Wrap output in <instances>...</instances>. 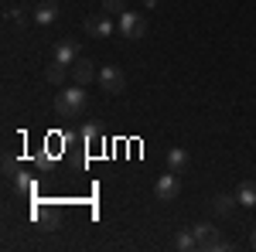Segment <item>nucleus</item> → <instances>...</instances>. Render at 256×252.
Wrapping results in <instances>:
<instances>
[{
  "label": "nucleus",
  "mask_w": 256,
  "mask_h": 252,
  "mask_svg": "<svg viewBox=\"0 0 256 252\" xmlns=\"http://www.w3.org/2000/svg\"><path fill=\"white\" fill-rule=\"evenodd\" d=\"M31 17H34V24H52V20L58 17V3H55V0H41Z\"/></svg>",
  "instance_id": "obj_9"
},
{
  "label": "nucleus",
  "mask_w": 256,
  "mask_h": 252,
  "mask_svg": "<svg viewBox=\"0 0 256 252\" xmlns=\"http://www.w3.org/2000/svg\"><path fill=\"white\" fill-rule=\"evenodd\" d=\"M76 58H79V44L76 41H58L55 44V61H62V65H76Z\"/></svg>",
  "instance_id": "obj_8"
},
{
  "label": "nucleus",
  "mask_w": 256,
  "mask_h": 252,
  "mask_svg": "<svg viewBox=\"0 0 256 252\" xmlns=\"http://www.w3.org/2000/svg\"><path fill=\"white\" fill-rule=\"evenodd\" d=\"M188 150L184 147H171L168 150V171H174V174H184V167H188Z\"/></svg>",
  "instance_id": "obj_10"
},
{
  "label": "nucleus",
  "mask_w": 256,
  "mask_h": 252,
  "mask_svg": "<svg viewBox=\"0 0 256 252\" xmlns=\"http://www.w3.org/2000/svg\"><path fill=\"white\" fill-rule=\"evenodd\" d=\"M250 246H253V249H256V229H253V239H250Z\"/></svg>",
  "instance_id": "obj_19"
},
{
  "label": "nucleus",
  "mask_w": 256,
  "mask_h": 252,
  "mask_svg": "<svg viewBox=\"0 0 256 252\" xmlns=\"http://www.w3.org/2000/svg\"><path fill=\"white\" fill-rule=\"evenodd\" d=\"M120 34L130 38V41H140L147 34V17L137 14V10H123V14H120Z\"/></svg>",
  "instance_id": "obj_3"
},
{
  "label": "nucleus",
  "mask_w": 256,
  "mask_h": 252,
  "mask_svg": "<svg viewBox=\"0 0 256 252\" xmlns=\"http://www.w3.org/2000/svg\"><path fill=\"white\" fill-rule=\"evenodd\" d=\"M72 75H76V85H89L92 78L99 75L96 72V61H89V58H76V65H72Z\"/></svg>",
  "instance_id": "obj_7"
},
{
  "label": "nucleus",
  "mask_w": 256,
  "mask_h": 252,
  "mask_svg": "<svg viewBox=\"0 0 256 252\" xmlns=\"http://www.w3.org/2000/svg\"><path fill=\"white\" fill-rule=\"evenodd\" d=\"M82 136H86V140H99V126H92V123L82 126Z\"/></svg>",
  "instance_id": "obj_18"
},
{
  "label": "nucleus",
  "mask_w": 256,
  "mask_h": 252,
  "mask_svg": "<svg viewBox=\"0 0 256 252\" xmlns=\"http://www.w3.org/2000/svg\"><path fill=\"white\" fill-rule=\"evenodd\" d=\"M65 75H68V65H62V61H52V65L44 68V78H48L52 85H62Z\"/></svg>",
  "instance_id": "obj_13"
},
{
  "label": "nucleus",
  "mask_w": 256,
  "mask_h": 252,
  "mask_svg": "<svg viewBox=\"0 0 256 252\" xmlns=\"http://www.w3.org/2000/svg\"><path fill=\"white\" fill-rule=\"evenodd\" d=\"M144 3H147V7H154V3H158V0H144Z\"/></svg>",
  "instance_id": "obj_20"
},
{
  "label": "nucleus",
  "mask_w": 256,
  "mask_h": 252,
  "mask_svg": "<svg viewBox=\"0 0 256 252\" xmlns=\"http://www.w3.org/2000/svg\"><path fill=\"white\" fill-rule=\"evenodd\" d=\"M126 0H102V14H123Z\"/></svg>",
  "instance_id": "obj_15"
},
{
  "label": "nucleus",
  "mask_w": 256,
  "mask_h": 252,
  "mask_svg": "<svg viewBox=\"0 0 256 252\" xmlns=\"http://www.w3.org/2000/svg\"><path fill=\"white\" fill-rule=\"evenodd\" d=\"M82 109H86V92H82V85H72V89L58 92V99H55V113H58L62 119H79Z\"/></svg>",
  "instance_id": "obj_1"
},
{
  "label": "nucleus",
  "mask_w": 256,
  "mask_h": 252,
  "mask_svg": "<svg viewBox=\"0 0 256 252\" xmlns=\"http://www.w3.org/2000/svg\"><path fill=\"white\" fill-rule=\"evenodd\" d=\"M96 82L102 85V92H110V96H120V92L126 89V75L120 72L116 65H102L99 75H96Z\"/></svg>",
  "instance_id": "obj_4"
},
{
  "label": "nucleus",
  "mask_w": 256,
  "mask_h": 252,
  "mask_svg": "<svg viewBox=\"0 0 256 252\" xmlns=\"http://www.w3.org/2000/svg\"><path fill=\"white\" fill-rule=\"evenodd\" d=\"M18 171H20L18 160H14V157H7V160H4V174H7V177H18Z\"/></svg>",
  "instance_id": "obj_17"
},
{
  "label": "nucleus",
  "mask_w": 256,
  "mask_h": 252,
  "mask_svg": "<svg viewBox=\"0 0 256 252\" xmlns=\"http://www.w3.org/2000/svg\"><path fill=\"white\" fill-rule=\"evenodd\" d=\"M10 20L24 27V24H28V14H24V7H10Z\"/></svg>",
  "instance_id": "obj_16"
},
{
  "label": "nucleus",
  "mask_w": 256,
  "mask_h": 252,
  "mask_svg": "<svg viewBox=\"0 0 256 252\" xmlns=\"http://www.w3.org/2000/svg\"><path fill=\"white\" fill-rule=\"evenodd\" d=\"M154 194H158V201H174L178 194H181V181H178L174 171H168V174L158 177V184H154Z\"/></svg>",
  "instance_id": "obj_5"
},
{
  "label": "nucleus",
  "mask_w": 256,
  "mask_h": 252,
  "mask_svg": "<svg viewBox=\"0 0 256 252\" xmlns=\"http://www.w3.org/2000/svg\"><path fill=\"white\" fill-rule=\"evenodd\" d=\"M236 201H239L236 194H216V198H212V212L226 218V215H229L232 208H236Z\"/></svg>",
  "instance_id": "obj_11"
},
{
  "label": "nucleus",
  "mask_w": 256,
  "mask_h": 252,
  "mask_svg": "<svg viewBox=\"0 0 256 252\" xmlns=\"http://www.w3.org/2000/svg\"><path fill=\"white\" fill-rule=\"evenodd\" d=\"M236 198H239V205L256 208V181H242V184H239V191H236Z\"/></svg>",
  "instance_id": "obj_12"
},
{
  "label": "nucleus",
  "mask_w": 256,
  "mask_h": 252,
  "mask_svg": "<svg viewBox=\"0 0 256 252\" xmlns=\"http://www.w3.org/2000/svg\"><path fill=\"white\" fill-rule=\"evenodd\" d=\"M86 34H89V38H110V34H113V20L99 10L96 17L86 20Z\"/></svg>",
  "instance_id": "obj_6"
},
{
  "label": "nucleus",
  "mask_w": 256,
  "mask_h": 252,
  "mask_svg": "<svg viewBox=\"0 0 256 252\" xmlns=\"http://www.w3.org/2000/svg\"><path fill=\"white\" fill-rule=\"evenodd\" d=\"M195 239H198V249L202 252H216V249H229V242H222V235H218V229L212 225V222H198L195 229Z\"/></svg>",
  "instance_id": "obj_2"
},
{
  "label": "nucleus",
  "mask_w": 256,
  "mask_h": 252,
  "mask_svg": "<svg viewBox=\"0 0 256 252\" xmlns=\"http://www.w3.org/2000/svg\"><path fill=\"white\" fill-rule=\"evenodd\" d=\"M174 246H178L181 252H192V249H198V239H195V232H178Z\"/></svg>",
  "instance_id": "obj_14"
}]
</instances>
